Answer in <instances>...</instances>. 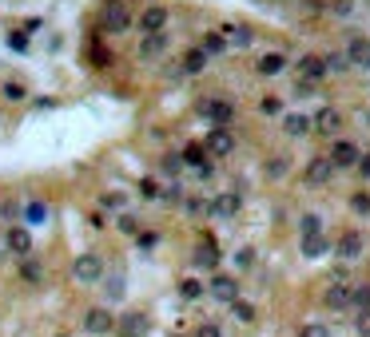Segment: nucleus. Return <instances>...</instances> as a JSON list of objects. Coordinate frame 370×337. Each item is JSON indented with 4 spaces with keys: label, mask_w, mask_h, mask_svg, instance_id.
I'll use <instances>...</instances> for the list:
<instances>
[{
    "label": "nucleus",
    "mask_w": 370,
    "mask_h": 337,
    "mask_svg": "<svg viewBox=\"0 0 370 337\" xmlns=\"http://www.w3.org/2000/svg\"><path fill=\"white\" fill-rule=\"evenodd\" d=\"M72 278L84 282V286L100 282V278H104V258H100V254H80V258L72 262Z\"/></svg>",
    "instance_id": "obj_1"
},
{
    "label": "nucleus",
    "mask_w": 370,
    "mask_h": 337,
    "mask_svg": "<svg viewBox=\"0 0 370 337\" xmlns=\"http://www.w3.org/2000/svg\"><path fill=\"white\" fill-rule=\"evenodd\" d=\"M116 325H120V322L111 317V310H108V306H92V310L84 313V329H88L92 337H108L111 329H116Z\"/></svg>",
    "instance_id": "obj_2"
},
{
    "label": "nucleus",
    "mask_w": 370,
    "mask_h": 337,
    "mask_svg": "<svg viewBox=\"0 0 370 337\" xmlns=\"http://www.w3.org/2000/svg\"><path fill=\"white\" fill-rule=\"evenodd\" d=\"M207 294L215 301H227V306H235L239 301V282H235L231 274H215L211 278V286H207Z\"/></svg>",
    "instance_id": "obj_3"
},
{
    "label": "nucleus",
    "mask_w": 370,
    "mask_h": 337,
    "mask_svg": "<svg viewBox=\"0 0 370 337\" xmlns=\"http://www.w3.org/2000/svg\"><path fill=\"white\" fill-rule=\"evenodd\" d=\"M362 250H366V238H362L358 230H346L343 238H338V246H334V254H338L343 262H355V258H362Z\"/></svg>",
    "instance_id": "obj_4"
},
{
    "label": "nucleus",
    "mask_w": 370,
    "mask_h": 337,
    "mask_svg": "<svg viewBox=\"0 0 370 337\" xmlns=\"http://www.w3.org/2000/svg\"><path fill=\"white\" fill-rule=\"evenodd\" d=\"M104 28H108V32H128V28H132V13L123 8L120 0H111L108 8H104Z\"/></svg>",
    "instance_id": "obj_5"
},
{
    "label": "nucleus",
    "mask_w": 370,
    "mask_h": 337,
    "mask_svg": "<svg viewBox=\"0 0 370 337\" xmlns=\"http://www.w3.org/2000/svg\"><path fill=\"white\" fill-rule=\"evenodd\" d=\"M334 171H338V167H334L331 155H315V159L307 163V182H315V187H319V182H331Z\"/></svg>",
    "instance_id": "obj_6"
},
{
    "label": "nucleus",
    "mask_w": 370,
    "mask_h": 337,
    "mask_svg": "<svg viewBox=\"0 0 370 337\" xmlns=\"http://www.w3.org/2000/svg\"><path fill=\"white\" fill-rule=\"evenodd\" d=\"M199 111H203V115H207V120L215 123V127H227V123L235 120V108L227 103V99H207V103H203Z\"/></svg>",
    "instance_id": "obj_7"
},
{
    "label": "nucleus",
    "mask_w": 370,
    "mask_h": 337,
    "mask_svg": "<svg viewBox=\"0 0 370 337\" xmlns=\"http://www.w3.org/2000/svg\"><path fill=\"white\" fill-rule=\"evenodd\" d=\"M207 155H231L235 151V139H231V131L227 127H211V135H207Z\"/></svg>",
    "instance_id": "obj_8"
},
{
    "label": "nucleus",
    "mask_w": 370,
    "mask_h": 337,
    "mask_svg": "<svg viewBox=\"0 0 370 337\" xmlns=\"http://www.w3.org/2000/svg\"><path fill=\"white\" fill-rule=\"evenodd\" d=\"M163 28H167V8H144V16H139V32L160 36Z\"/></svg>",
    "instance_id": "obj_9"
},
{
    "label": "nucleus",
    "mask_w": 370,
    "mask_h": 337,
    "mask_svg": "<svg viewBox=\"0 0 370 337\" xmlns=\"http://www.w3.org/2000/svg\"><path fill=\"white\" fill-rule=\"evenodd\" d=\"M299 76H303L307 84H319L322 76H327V60H322V56H299Z\"/></svg>",
    "instance_id": "obj_10"
},
{
    "label": "nucleus",
    "mask_w": 370,
    "mask_h": 337,
    "mask_svg": "<svg viewBox=\"0 0 370 337\" xmlns=\"http://www.w3.org/2000/svg\"><path fill=\"white\" fill-rule=\"evenodd\" d=\"M346 56H350V64H355V68H370V40L366 36H350Z\"/></svg>",
    "instance_id": "obj_11"
},
{
    "label": "nucleus",
    "mask_w": 370,
    "mask_h": 337,
    "mask_svg": "<svg viewBox=\"0 0 370 337\" xmlns=\"http://www.w3.org/2000/svg\"><path fill=\"white\" fill-rule=\"evenodd\" d=\"M331 159H334V167H358V159H362V155H358L355 143H346V139H343V143L331 147Z\"/></svg>",
    "instance_id": "obj_12"
},
{
    "label": "nucleus",
    "mask_w": 370,
    "mask_h": 337,
    "mask_svg": "<svg viewBox=\"0 0 370 337\" xmlns=\"http://www.w3.org/2000/svg\"><path fill=\"white\" fill-rule=\"evenodd\" d=\"M322 301H327V310H346V306L355 301V289L350 286H331L327 294H322Z\"/></svg>",
    "instance_id": "obj_13"
},
{
    "label": "nucleus",
    "mask_w": 370,
    "mask_h": 337,
    "mask_svg": "<svg viewBox=\"0 0 370 337\" xmlns=\"http://www.w3.org/2000/svg\"><path fill=\"white\" fill-rule=\"evenodd\" d=\"M239 206H243V199H239V194H235V191H223L219 199H215V215H219V218H235V215H239Z\"/></svg>",
    "instance_id": "obj_14"
},
{
    "label": "nucleus",
    "mask_w": 370,
    "mask_h": 337,
    "mask_svg": "<svg viewBox=\"0 0 370 337\" xmlns=\"http://www.w3.org/2000/svg\"><path fill=\"white\" fill-rule=\"evenodd\" d=\"M8 250L20 254V258H25V254H32V234H28L25 227H13V230H8Z\"/></svg>",
    "instance_id": "obj_15"
},
{
    "label": "nucleus",
    "mask_w": 370,
    "mask_h": 337,
    "mask_svg": "<svg viewBox=\"0 0 370 337\" xmlns=\"http://www.w3.org/2000/svg\"><path fill=\"white\" fill-rule=\"evenodd\" d=\"M255 68H259V76H279L287 68V56H283V52H267V56H259Z\"/></svg>",
    "instance_id": "obj_16"
},
{
    "label": "nucleus",
    "mask_w": 370,
    "mask_h": 337,
    "mask_svg": "<svg viewBox=\"0 0 370 337\" xmlns=\"http://www.w3.org/2000/svg\"><path fill=\"white\" fill-rule=\"evenodd\" d=\"M338 127H343V115H338V111H319V115H315V131H322V135H334L338 131Z\"/></svg>",
    "instance_id": "obj_17"
},
{
    "label": "nucleus",
    "mask_w": 370,
    "mask_h": 337,
    "mask_svg": "<svg viewBox=\"0 0 370 337\" xmlns=\"http://www.w3.org/2000/svg\"><path fill=\"white\" fill-rule=\"evenodd\" d=\"M223 36H227V44H235V48H247V44L255 40V32H251L247 24H227L223 28Z\"/></svg>",
    "instance_id": "obj_18"
},
{
    "label": "nucleus",
    "mask_w": 370,
    "mask_h": 337,
    "mask_svg": "<svg viewBox=\"0 0 370 337\" xmlns=\"http://www.w3.org/2000/svg\"><path fill=\"white\" fill-rule=\"evenodd\" d=\"M203 68H207V48H191V52L184 56V72H187V76H199Z\"/></svg>",
    "instance_id": "obj_19"
},
{
    "label": "nucleus",
    "mask_w": 370,
    "mask_h": 337,
    "mask_svg": "<svg viewBox=\"0 0 370 337\" xmlns=\"http://www.w3.org/2000/svg\"><path fill=\"white\" fill-rule=\"evenodd\" d=\"M196 266H199V270H215V266H219V250L211 246V238L196 250Z\"/></svg>",
    "instance_id": "obj_20"
},
{
    "label": "nucleus",
    "mask_w": 370,
    "mask_h": 337,
    "mask_svg": "<svg viewBox=\"0 0 370 337\" xmlns=\"http://www.w3.org/2000/svg\"><path fill=\"white\" fill-rule=\"evenodd\" d=\"M116 329H120L123 337H139V334H144V329H148V322H144L139 313H123V322L116 325Z\"/></svg>",
    "instance_id": "obj_21"
},
{
    "label": "nucleus",
    "mask_w": 370,
    "mask_h": 337,
    "mask_svg": "<svg viewBox=\"0 0 370 337\" xmlns=\"http://www.w3.org/2000/svg\"><path fill=\"white\" fill-rule=\"evenodd\" d=\"M322 60H327V76H343L346 68H355V64H350V56H346V52H327Z\"/></svg>",
    "instance_id": "obj_22"
},
{
    "label": "nucleus",
    "mask_w": 370,
    "mask_h": 337,
    "mask_svg": "<svg viewBox=\"0 0 370 337\" xmlns=\"http://www.w3.org/2000/svg\"><path fill=\"white\" fill-rule=\"evenodd\" d=\"M310 127H315V120H307V115H287V120H283V131L287 135H307Z\"/></svg>",
    "instance_id": "obj_23"
},
{
    "label": "nucleus",
    "mask_w": 370,
    "mask_h": 337,
    "mask_svg": "<svg viewBox=\"0 0 370 337\" xmlns=\"http://www.w3.org/2000/svg\"><path fill=\"white\" fill-rule=\"evenodd\" d=\"M184 163H187V167H199V171H203V167H211V163H207V147L191 143V147L184 151Z\"/></svg>",
    "instance_id": "obj_24"
},
{
    "label": "nucleus",
    "mask_w": 370,
    "mask_h": 337,
    "mask_svg": "<svg viewBox=\"0 0 370 337\" xmlns=\"http://www.w3.org/2000/svg\"><path fill=\"white\" fill-rule=\"evenodd\" d=\"M25 222H32V227H44V222H48V206H44V203H28V206H25Z\"/></svg>",
    "instance_id": "obj_25"
},
{
    "label": "nucleus",
    "mask_w": 370,
    "mask_h": 337,
    "mask_svg": "<svg viewBox=\"0 0 370 337\" xmlns=\"http://www.w3.org/2000/svg\"><path fill=\"white\" fill-rule=\"evenodd\" d=\"M167 48V32H160V36H148L144 44H139V56H160V52Z\"/></svg>",
    "instance_id": "obj_26"
},
{
    "label": "nucleus",
    "mask_w": 370,
    "mask_h": 337,
    "mask_svg": "<svg viewBox=\"0 0 370 337\" xmlns=\"http://www.w3.org/2000/svg\"><path fill=\"white\" fill-rule=\"evenodd\" d=\"M327 250H331V242L322 238V234L319 238H303V254H307V258H322Z\"/></svg>",
    "instance_id": "obj_27"
},
{
    "label": "nucleus",
    "mask_w": 370,
    "mask_h": 337,
    "mask_svg": "<svg viewBox=\"0 0 370 337\" xmlns=\"http://www.w3.org/2000/svg\"><path fill=\"white\" fill-rule=\"evenodd\" d=\"M299 230H303V238H319L322 218L319 215H303V218H299Z\"/></svg>",
    "instance_id": "obj_28"
},
{
    "label": "nucleus",
    "mask_w": 370,
    "mask_h": 337,
    "mask_svg": "<svg viewBox=\"0 0 370 337\" xmlns=\"http://www.w3.org/2000/svg\"><path fill=\"white\" fill-rule=\"evenodd\" d=\"M203 282H199V278H184V282H179V294H184L187 301H196V298H203Z\"/></svg>",
    "instance_id": "obj_29"
},
{
    "label": "nucleus",
    "mask_w": 370,
    "mask_h": 337,
    "mask_svg": "<svg viewBox=\"0 0 370 337\" xmlns=\"http://www.w3.org/2000/svg\"><path fill=\"white\" fill-rule=\"evenodd\" d=\"M287 171H291V159H287V155H275L271 163H267V179H283Z\"/></svg>",
    "instance_id": "obj_30"
},
{
    "label": "nucleus",
    "mask_w": 370,
    "mask_h": 337,
    "mask_svg": "<svg viewBox=\"0 0 370 337\" xmlns=\"http://www.w3.org/2000/svg\"><path fill=\"white\" fill-rule=\"evenodd\" d=\"M20 278H25L28 286H40V282H44V270H40L36 262H25L20 266Z\"/></svg>",
    "instance_id": "obj_31"
},
{
    "label": "nucleus",
    "mask_w": 370,
    "mask_h": 337,
    "mask_svg": "<svg viewBox=\"0 0 370 337\" xmlns=\"http://www.w3.org/2000/svg\"><path fill=\"white\" fill-rule=\"evenodd\" d=\"M187 163H184V155H167V159H160V171L163 175H179Z\"/></svg>",
    "instance_id": "obj_32"
},
{
    "label": "nucleus",
    "mask_w": 370,
    "mask_h": 337,
    "mask_svg": "<svg viewBox=\"0 0 370 337\" xmlns=\"http://www.w3.org/2000/svg\"><path fill=\"white\" fill-rule=\"evenodd\" d=\"M231 313L239 317V322H255V306H251V301H243V298L231 306Z\"/></svg>",
    "instance_id": "obj_33"
},
{
    "label": "nucleus",
    "mask_w": 370,
    "mask_h": 337,
    "mask_svg": "<svg viewBox=\"0 0 370 337\" xmlns=\"http://www.w3.org/2000/svg\"><path fill=\"white\" fill-rule=\"evenodd\" d=\"M299 337H331V329L319 322H307V325H299Z\"/></svg>",
    "instance_id": "obj_34"
},
{
    "label": "nucleus",
    "mask_w": 370,
    "mask_h": 337,
    "mask_svg": "<svg viewBox=\"0 0 370 337\" xmlns=\"http://www.w3.org/2000/svg\"><path fill=\"white\" fill-rule=\"evenodd\" d=\"M25 96H28V92H25V84H13V80L4 84V99H8V103H20Z\"/></svg>",
    "instance_id": "obj_35"
},
{
    "label": "nucleus",
    "mask_w": 370,
    "mask_h": 337,
    "mask_svg": "<svg viewBox=\"0 0 370 337\" xmlns=\"http://www.w3.org/2000/svg\"><path fill=\"white\" fill-rule=\"evenodd\" d=\"M355 334H358V337H370V310H358V317H355Z\"/></svg>",
    "instance_id": "obj_36"
},
{
    "label": "nucleus",
    "mask_w": 370,
    "mask_h": 337,
    "mask_svg": "<svg viewBox=\"0 0 370 337\" xmlns=\"http://www.w3.org/2000/svg\"><path fill=\"white\" fill-rule=\"evenodd\" d=\"M108 298H111V301H120V298H123V278H120V274H111V278H108Z\"/></svg>",
    "instance_id": "obj_37"
},
{
    "label": "nucleus",
    "mask_w": 370,
    "mask_h": 337,
    "mask_svg": "<svg viewBox=\"0 0 370 337\" xmlns=\"http://www.w3.org/2000/svg\"><path fill=\"white\" fill-rule=\"evenodd\" d=\"M350 206H355L358 215H370V194H366V191H358L355 199H350Z\"/></svg>",
    "instance_id": "obj_38"
},
{
    "label": "nucleus",
    "mask_w": 370,
    "mask_h": 337,
    "mask_svg": "<svg viewBox=\"0 0 370 337\" xmlns=\"http://www.w3.org/2000/svg\"><path fill=\"white\" fill-rule=\"evenodd\" d=\"M331 13L334 16H350L355 13V0H331Z\"/></svg>",
    "instance_id": "obj_39"
},
{
    "label": "nucleus",
    "mask_w": 370,
    "mask_h": 337,
    "mask_svg": "<svg viewBox=\"0 0 370 337\" xmlns=\"http://www.w3.org/2000/svg\"><path fill=\"white\" fill-rule=\"evenodd\" d=\"M355 306L358 310H370V286H355Z\"/></svg>",
    "instance_id": "obj_40"
},
{
    "label": "nucleus",
    "mask_w": 370,
    "mask_h": 337,
    "mask_svg": "<svg viewBox=\"0 0 370 337\" xmlns=\"http://www.w3.org/2000/svg\"><path fill=\"white\" fill-rule=\"evenodd\" d=\"M259 111H263V115H279V111H283V103H279L275 96H267V99L259 103Z\"/></svg>",
    "instance_id": "obj_41"
},
{
    "label": "nucleus",
    "mask_w": 370,
    "mask_h": 337,
    "mask_svg": "<svg viewBox=\"0 0 370 337\" xmlns=\"http://www.w3.org/2000/svg\"><path fill=\"white\" fill-rule=\"evenodd\" d=\"M120 230H123V234H136V238H139V222H136L132 215H120Z\"/></svg>",
    "instance_id": "obj_42"
},
{
    "label": "nucleus",
    "mask_w": 370,
    "mask_h": 337,
    "mask_svg": "<svg viewBox=\"0 0 370 337\" xmlns=\"http://www.w3.org/2000/svg\"><path fill=\"white\" fill-rule=\"evenodd\" d=\"M223 48H227V36L211 32V36H207V52H223Z\"/></svg>",
    "instance_id": "obj_43"
},
{
    "label": "nucleus",
    "mask_w": 370,
    "mask_h": 337,
    "mask_svg": "<svg viewBox=\"0 0 370 337\" xmlns=\"http://www.w3.org/2000/svg\"><path fill=\"white\" fill-rule=\"evenodd\" d=\"M139 194H144V199H156V194H160L156 179H144V182H139Z\"/></svg>",
    "instance_id": "obj_44"
},
{
    "label": "nucleus",
    "mask_w": 370,
    "mask_h": 337,
    "mask_svg": "<svg viewBox=\"0 0 370 337\" xmlns=\"http://www.w3.org/2000/svg\"><path fill=\"white\" fill-rule=\"evenodd\" d=\"M163 199H167V203H179V199H184V187H179V182H172V187L163 191Z\"/></svg>",
    "instance_id": "obj_45"
},
{
    "label": "nucleus",
    "mask_w": 370,
    "mask_h": 337,
    "mask_svg": "<svg viewBox=\"0 0 370 337\" xmlns=\"http://www.w3.org/2000/svg\"><path fill=\"white\" fill-rule=\"evenodd\" d=\"M100 203L108 206V210H120V206H123V199H120V194H104V199H100Z\"/></svg>",
    "instance_id": "obj_46"
},
{
    "label": "nucleus",
    "mask_w": 370,
    "mask_h": 337,
    "mask_svg": "<svg viewBox=\"0 0 370 337\" xmlns=\"http://www.w3.org/2000/svg\"><path fill=\"white\" fill-rule=\"evenodd\" d=\"M235 262H239V266H251V262H255V250H239V254H235Z\"/></svg>",
    "instance_id": "obj_47"
},
{
    "label": "nucleus",
    "mask_w": 370,
    "mask_h": 337,
    "mask_svg": "<svg viewBox=\"0 0 370 337\" xmlns=\"http://www.w3.org/2000/svg\"><path fill=\"white\" fill-rule=\"evenodd\" d=\"M196 337H219V325H211V322H207V325H199V334H196Z\"/></svg>",
    "instance_id": "obj_48"
},
{
    "label": "nucleus",
    "mask_w": 370,
    "mask_h": 337,
    "mask_svg": "<svg viewBox=\"0 0 370 337\" xmlns=\"http://www.w3.org/2000/svg\"><path fill=\"white\" fill-rule=\"evenodd\" d=\"M156 242H160V238H156V234H139V250H151Z\"/></svg>",
    "instance_id": "obj_49"
},
{
    "label": "nucleus",
    "mask_w": 370,
    "mask_h": 337,
    "mask_svg": "<svg viewBox=\"0 0 370 337\" xmlns=\"http://www.w3.org/2000/svg\"><path fill=\"white\" fill-rule=\"evenodd\" d=\"M358 175H362V179H370V155L358 159Z\"/></svg>",
    "instance_id": "obj_50"
},
{
    "label": "nucleus",
    "mask_w": 370,
    "mask_h": 337,
    "mask_svg": "<svg viewBox=\"0 0 370 337\" xmlns=\"http://www.w3.org/2000/svg\"><path fill=\"white\" fill-rule=\"evenodd\" d=\"M8 48H16V52H25V48H28V40H25V36H8Z\"/></svg>",
    "instance_id": "obj_51"
}]
</instances>
